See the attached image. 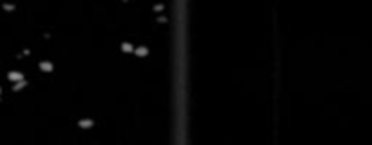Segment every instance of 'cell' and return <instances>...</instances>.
Instances as JSON below:
<instances>
[{
	"label": "cell",
	"mask_w": 372,
	"mask_h": 145,
	"mask_svg": "<svg viewBox=\"0 0 372 145\" xmlns=\"http://www.w3.org/2000/svg\"><path fill=\"white\" fill-rule=\"evenodd\" d=\"M8 80L9 82H20V80H24V74L20 73V71H11V73H8Z\"/></svg>",
	"instance_id": "1"
},
{
	"label": "cell",
	"mask_w": 372,
	"mask_h": 145,
	"mask_svg": "<svg viewBox=\"0 0 372 145\" xmlns=\"http://www.w3.org/2000/svg\"><path fill=\"white\" fill-rule=\"evenodd\" d=\"M40 71H44V73H53V64L51 62H40Z\"/></svg>",
	"instance_id": "2"
},
{
	"label": "cell",
	"mask_w": 372,
	"mask_h": 145,
	"mask_svg": "<svg viewBox=\"0 0 372 145\" xmlns=\"http://www.w3.org/2000/svg\"><path fill=\"white\" fill-rule=\"evenodd\" d=\"M78 127L80 129H91L93 127V120H89V118H87V120H80L78 122Z\"/></svg>",
	"instance_id": "3"
},
{
	"label": "cell",
	"mask_w": 372,
	"mask_h": 145,
	"mask_svg": "<svg viewBox=\"0 0 372 145\" xmlns=\"http://www.w3.org/2000/svg\"><path fill=\"white\" fill-rule=\"evenodd\" d=\"M134 53H136V56H147V54H149V49H147V47H144V45H140V47H136V49H134Z\"/></svg>",
	"instance_id": "4"
},
{
	"label": "cell",
	"mask_w": 372,
	"mask_h": 145,
	"mask_svg": "<svg viewBox=\"0 0 372 145\" xmlns=\"http://www.w3.org/2000/svg\"><path fill=\"white\" fill-rule=\"evenodd\" d=\"M120 47H122V51H124V53H133V51H134L133 44H129V42H124V44H122Z\"/></svg>",
	"instance_id": "5"
},
{
	"label": "cell",
	"mask_w": 372,
	"mask_h": 145,
	"mask_svg": "<svg viewBox=\"0 0 372 145\" xmlns=\"http://www.w3.org/2000/svg\"><path fill=\"white\" fill-rule=\"evenodd\" d=\"M25 85H28V82H25V80H20V82H17V84H15V87H13V91H22V89H24Z\"/></svg>",
	"instance_id": "6"
},
{
	"label": "cell",
	"mask_w": 372,
	"mask_h": 145,
	"mask_svg": "<svg viewBox=\"0 0 372 145\" xmlns=\"http://www.w3.org/2000/svg\"><path fill=\"white\" fill-rule=\"evenodd\" d=\"M4 9H6V11H15V5H11V4H4Z\"/></svg>",
	"instance_id": "7"
},
{
	"label": "cell",
	"mask_w": 372,
	"mask_h": 145,
	"mask_svg": "<svg viewBox=\"0 0 372 145\" xmlns=\"http://www.w3.org/2000/svg\"><path fill=\"white\" fill-rule=\"evenodd\" d=\"M162 9H164V5H162V4H158V5H154V11H162Z\"/></svg>",
	"instance_id": "8"
},
{
	"label": "cell",
	"mask_w": 372,
	"mask_h": 145,
	"mask_svg": "<svg viewBox=\"0 0 372 145\" xmlns=\"http://www.w3.org/2000/svg\"><path fill=\"white\" fill-rule=\"evenodd\" d=\"M0 93H2V89H0Z\"/></svg>",
	"instance_id": "9"
}]
</instances>
